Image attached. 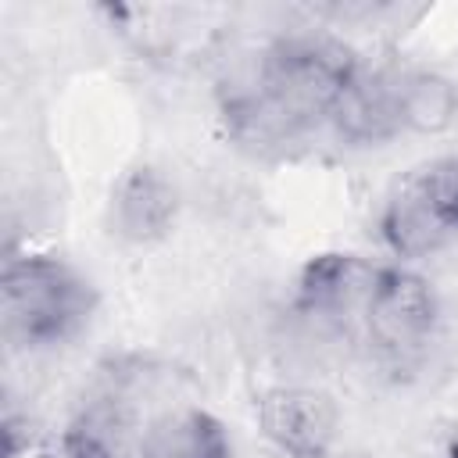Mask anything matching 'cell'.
<instances>
[{"label":"cell","mask_w":458,"mask_h":458,"mask_svg":"<svg viewBox=\"0 0 458 458\" xmlns=\"http://www.w3.org/2000/svg\"><path fill=\"white\" fill-rule=\"evenodd\" d=\"M93 283L64 258L25 250L4 261L0 276V315L4 333L25 347L61 344L86 326L93 315Z\"/></svg>","instance_id":"cell-1"},{"label":"cell","mask_w":458,"mask_h":458,"mask_svg":"<svg viewBox=\"0 0 458 458\" xmlns=\"http://www.w3.org/2000/svg\"><path fill=\"white\" fill-rule=\"evenodd\" d=\"M358 68V57L340 39L326 32H293L265 50L258 89L283 114V122L301 132L315 122H329Z\"/></svg>","instance_id":"cell-2"},{"label":"cell","mask_w":458,"mask_h":458,"mask_svg":"<svg viewBox=\"0 0 458 458\" xmlns=\"http://www.w3.org/2000/svg\"><path fill=\"white\" fill-rule=\"evenodd\" d=\"M458 233V154L408 172L383 200L379 236L397 258H422Z\"/></svg>","instance_id":"cell-3"},{"label":"cell","mask_w":458,"mask_h":458,"mask_svg":"<svg viewBox=\"0 0 458 458\" xmlns=\"http://www.w3.org/2000/svg\"><path fill=\"white\" fill-rule=\"evenodd\" d=\"M361 322L369 340L383 354L390 358L419 354L440 322L437 290L426 276H419L408 265H379Z\"/></svg>","instance_id":"cell-4"},{"label":"cell","mask_w":458,"mask_h":458,"mask_svg":"<svg viewBox=\"0 0 458 458\" xmlns=\"http://www.w3.org/2000/svg\"><path fill=\"white\" fill-rule=\"evenodd\" d=\"M254 411L258 429L283 458H326L340 429L336 401L318 386H268Z\"/></svg>","instance_id":"cell-5"},{"label":"cell","mask_w":458,"mask_h":458,"mask_svg":"<svg viewBox=\"0 0 458 458\" xmlns=\"http://www.w3.org/2000/svg\"><path fill=\"white\" fill-rule=\"evenodd\" d=\"M379 265L351 250H322L308 258L293 283V311L315 322L361 318L372 297Z\"/></svg>","instance_id":"cell-6"},{"label":"cell","mask_w":458,"mask_h":458,"mask_svg":"<svg viewBox=\"0 0 458 458\" xmlns=\"http://www.w3.org/2000/svg\"><path fill=\"white\" fill-rule=\"evenodd\" d=\"M179 215V193L168 175L150 165L129 168L111 190V229L129 243L161 240Z\"/></svg>","instance_id":"cell-7"},{"label":"cell","mask_w":458,"mask_h":458,"mask_svg":"<svg viewBox=\"0 0 458 458\" xmlns=\"http://www.w3.org/2000/svg\"><path fill=\"white\" fill-rule=\"evenodd\" d=\"M329 122L351 143H386L397 132H404L397 111V75L358 68Z\"/></svg>","instance_id":"cell-8"},{"label":"cell","mask_w":458,"mask_h":458,"mask_svg":"<svg viewBox=\"0 0 458 458\" xmlns=\"http://www.w3.org/2000/svg\"><path fill=\"white\" fill-rule=\"evenodd\" d=\"M136 458H233V440L218 415L182 404L147 422Z\"/></svg>","instance_id":"cell-9"},{"label":"cell","mask_w":458,"mask_h":458,"mask_svg":"<svg viewBox=\"0 0 458 458\" xmlns=\"http://www.w3.org/2000/svg\"><path fill=\"white\" fill-rule=\"evenodd\" d=\"M401 129L419 136H444L458 122V82L433 68L397 75Z\"/></svg>","instance_id":"cell-10"},{"label":"cell","mask_w":458,"mask_h":458,"mask_svg":"<svg viewBox=\"0 0 458 458\" xmlns=\"http://www.w3.org/2000/svg\"><path fill=\"white\" fill-rule=\"evenodd\" d=\"M36 458H118L111 440L93 426H68L39 440Z\"/></svg>","instance_id":"cell-11"},{"label":"cell","mask_w":458,"mask_h":458,"mask_svg":"<svg viewBox=\"0 0 458 458\" xmlns=\"http://www.w3.org/2000/svg\"><path fill=\"white\" fill-rule=\"evenodd\" d=\"M0 433H4V458H18V454L29 447V419H25V415L7 411Z\"/></svg>","instance_id":"cell-12"},{"label":"cell","mask_w":458,"mask_h":458,"mask_svg":"<svg viewBox=\"0 0 458 458\" xmlns=\"http://www.w3.org/2000/svg\"><path fill=\"white\" fill-rule=\"evenodd\" d=\"M447 458H458V433H454L451 444H447Z\"/></svg>","instance_id":"cell-13"}]
</instances>
